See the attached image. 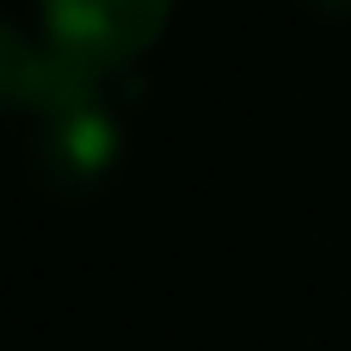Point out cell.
I'll list each match as a JSON object with an SVG mask.
<instances>
[{
	"mask_svg": "<svg viewBox=\"0 0 351 351\" xmlns=\"http://www.w3.org/2000/svg\"><path fill=\"white\" fill-rule=\"evenodd\" d=\"M37 19H43V43L93 68H130L160 43L173 0H37Z\"/></svg>",
	"mask_w": 351,
	"mask_h": 351,
	"instance_id": "cell-1",
	"label": "cell"
},
{
	"mask_svg": "<svg viewBox=\"0 0 351 351\" xmlns=\"http://www.w3.org/2000/svg\"><path fill=\"white\" fill-rule=\"evenodd\" d=\"M31 154H37V173H43L56 191H93V185L117 167V154H123L117 105H111V99H93V105H74V111L37 117Z\"/></svg>",
	"mask_w": 351,
	"mask_h": 351,
	"instance_id": "cell-2",
	"label": "cell"
},
{
	"mask_svg": "<svg viewBox=\"0 0 351 351\" xmlns=\"http://www.w3.org/2000/svg\"><path fill=\"white\" fill-rule=\"evenodd\" d=\"M315 6H327V12H351V0H315Z\"/></svg>",
	"mask_w": 351,
	"mask_h": 351,
	"instance_id": "cell-3",
	"label": "cell"
}]
</instances>
